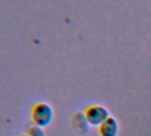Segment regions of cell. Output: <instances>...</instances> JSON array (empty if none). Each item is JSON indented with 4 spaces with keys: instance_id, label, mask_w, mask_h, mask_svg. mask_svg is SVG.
I'll use <instances>...</instances> for the list:
<instances>
[{
    "instance_id": "1",
    "label": "cell",
    "mask_w": 151,
    "mask_h": 136,
    "mask_svg": "<svg viewBox=\"0 0 151 136\" xmlns=\"http://www.w3.org/2000/svg\"><path fill=\"white\" fill-rule=\"evenodd\" d=\"M31 117L35 125L44 128L52 123L53 119V110L50 105L39 102L33 107Z\"/></svg>"
},
{
    "instance_id": "2",
    "label": "cell",
    "mask_w": 151,
    "mask_h": 136,
    "mask_svg": "<svg viewBox=\"0 0 151 136\" xmlns=\"http://www.w3.org/2000/svg\"><path fill=\"white\" fill-rule=\"evenodd\" d=\"M109 117V111L101 105H92L85 111L86 122L93 126H100Z\"/></svg>"
},
{
    "instance_id": "4",
    "label": "cell",
    "mask_w": 151,
    "mask_h": 136,
    "mask_svg": "<svg viewBox=\"0 0 151 136\" xmlns=\"http://www.w3.org/2000/svg\"><path fill=\"white\" fill-rule=\"evenodd\" d=\"M28 135L29 136H45V132L42 127L34 125L29 128Z\"/></svg>"
},
{
    "instance_id": "5",
    "label": "cell",
    "mask_w": 151,
    "mask_h": 136,
    "mask_svg": "<svg viewBox=\"0 0 151 136\" xmlns=\"http://www.w3.org/2000/svg\"><path fill=\"white\" fill-rule=\"evenodd\" d=\"M22 136H29V135H22Z\"/></svg>"
},
{
    "instance_id": "3",
    "label": "cell",
    "mask_w": 151,
    "mask_h": 136,
    "mask_svg": "<svg viewBox=\"0 0 151 136\" xmlns=\"http://www.w3.org/2000/svg\"><path fill=\"white\" fill-rule=\"evenodd\" d=\"M119 125L116 118L109 117L99 126V132L101 136H117Z\"/></svg>"
}]
</instances>
